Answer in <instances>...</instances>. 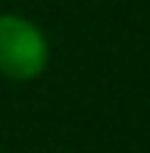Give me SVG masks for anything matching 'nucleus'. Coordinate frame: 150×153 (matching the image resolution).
I'll use <instances>...</instances> for the list:
<instances>
[{
    "mask_svg": "<svg viewBox=\"0 0 150 153\" xmlns=\"http://www.w3.org/2000/svg\"><path fill=\"white\" fill-rule=\"evenodd\" d=\"M50 66L47 34L19 13L0 16V75L10 81H35Z\"/></svg>",
    "mask_w": 150,
    "mask_h": 153,
    "instance_id": "nucleus-1",
    "label": "nucleus"
}]
</instances>
